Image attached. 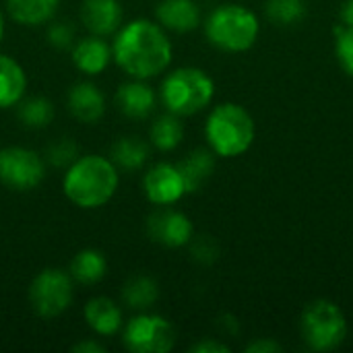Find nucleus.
I'll use <instances>...</instances> for the list:
<instances>
[{
	"label": "nucleus",
	"instance_id": "f257e3e1",
	"mask_svg": "<svg viewBox=\"0 0 353 353\" xmlns=\"http://www.w3.org/2000/svg\"><path fill=\"white\" fill-rule=\"evenodd\" d=\"M112 56L130 79H153L172 62V41L159 23L134 19L114 33Z\"/></svg>",
	"mask_w": 353,
	"mask_h": 353
},
{
	"label": "nucleus",
	"instance_id": "f03ea898",
	"mask_svg": "<svg viewBox=\"0 0 353 353\" xmlns=\"http://www.w3.org/2000/svg\"><path fill=\"white\" fill-rule=\"evenodd\" d=\"M118 168L101 155H83L66 168L62 190L79 209H99L112 201L118 190Z\"/></svg>",
	"mask_w": 353,
	"mask_h": 353
},
{
	"label": "nucleus",
	"instance_id": "7ed1b4c3",
	"mask_svg": "<svg viewBox=\"0 0 353 353\" xmlns=\"http://www.w3.org/2000/svg\"><path fill=\"white\" fill-rule=\"evenodd\" d=\"M205 137L209 149L219 157H238L254 141L252 116L238 103H219L207 118Z\"/></svg>",
	"mask_w": 353,
	"mask_h": 353
},
{
	"label": "nucleus",
	"instance_id": "20e7f679",
	"mask_svg": "<svg viewBox=\"0 0 353 353\" xmlns=\"http://www.w3.org/2000/svg\"><path fill=\"white\" fill-rule=\"evenodd\" d=\"M215 95L213 79L194 66H182L172 70L159 91V99L168 112L184 118L203 112Z\"/></svg>",
	"mask_w": 353,
	"mask_h": 353
},
{
	"label": "nucleus",
	"instance_id": "39448f33",
	"mask_svg": "<svg viewBox=\"0 0 353 353\" xmlns=\"http://www.w3.org/2000/svg\"><path fill=\"white\" fill-rule=\"evenodd\" d=\"M261 25L256 14L242 4H221L205 21L211 46L223 52H246L256 43Z\"/></svg>",
	"mask_w": 353,
	"mask_h": 353
},
{
	"label": "nucleus",
	"instance_id": "423d86ee",
	"mask_svg": "<svg viewBox=\"0 0 353 353\" xmlns=\"http://www.w3.org/2000/svg\"><path fill=\"white\" fill-rule=\"evenodd\" d=\"M300 335L312 352H333L347 337L345 314L331 300H314L300 316Z\"/></svg>",
	"mask_w": 353,
	"mask_h": 353
},
{
	"label": "nucleus",
	"instance_id": "0eeeda50",
	"mask_svg": "<svg viewBox=\"0 0 353 353\" xmlns=\"http://www.w3.org/2000/svg\"><path fill=\"white\" fill-rule=\"evenodd\" d=\"M70 273L62 269H43L29 285V304L41 319H56L72 304L74 288Z\"/></svg>",
	"mask_w": 353,
	"mask_h": 353
},
{
	"label": "nucleus",
	"instance_id": "6e6552de",
	"mask_svg": "<svg viewBox=\"0 0 353 353\" xmlns=\"http://www.w3.org/2000/svg\"><path fill=\"white\" fill-rule=\"evenodd\" d=\"M122 341L132 353H168L176 343V331L163 316L141 312L124 327Z\"/></svg>",
	"mask_w": 353,
	"mask_h": 353
},
{
	"label": "nucleus",
	"instance_id": "1a4fd4ad",
	"mask_svg": "<svg viewBox=\"0 0 353 353\" xmlns=\"http://www.w3.org/2000/svg\"><path fill=\"white\" fill-rule=\"evenodd\" d=\"M46 178V161L39 153L25 147L0 149V184L10 190L27 192Z\"/></svg>",
	"mask_w": 353,
	"mask_h": 353
},
{
	"label": "nucleus",
	"instance_id": "9d476101",
	"mask_svg": "<svg viewBox=\"0 0 353 353\" xmlns=\"http://www.w3.org/2000/svg\"><path fill=\"white\" fill-rule=\"evenodd\" d=\"M147 234L153 242L165 248H182L190 244V240L194 238V228L184 213L163 207L149 215Z\"/></svg>",
	"mask_w": 353,
	"mask_h": 353
},
{
	"label": "nucleus",
	"instance_id": "9b49d317",
	"mask_svg": "<svg viewBox=\"0 0 353 353\" xmlns=\"http://www.w3.org/2000/svg\"><path fill=\"white\" fill-rule=\"evenodd\" d=\"M143 190L149 203L157 207H170L186 194V186L178 165L174 163H155L143 178Z\"/></svg>",
	"mask_w": 353,
	"mask_h": 353
},
{
	"label": "nucleus",
	"instance_id": "f8f14e48",
	"mask_svg": "<svg viewBox=\"0 0 353 353\" xmlns=\"http://www.w3.org/2000/svg\"><path fill=\"white\" fill-rule=\"evenodd\" d=\"M70 58H72V64L77 66V70L87 77L101 74L114 60L112 46L103 37L93 35V33L87 37H81L72 43Z\"/></svg>",
	"mask_w": 353,
	"mask_h": 353
},
{
	"label": "nucleus",
	"instance_id": "ddd939ff",
	"mask_svg": "<svg viewBox=\"0 0 353 353\" xmlns=\"http://www.w3.org/2000/svg\"><path fill=\"white\" fill-rule=\"evenodd\" d=\"M122 4L120 0H83L81 2V21L89 33L108 37L122 27Z\"/></svg>",
	"mask_w": 353,
	"mask_h": 353
},
{
	"label": "nucleus",
	"instance_id": "4468645a",
	"mask_svg": "<svg viewBox=\"0 0 353 353\" xmlns=\"http://www.w3.org/2000/svg\"><path fill=\"white\" fill-rule=\"evenodd\" d=\"M157 103V95L151 85H147L143 79H132L128 83H122L116 91V105L126 118L145 120L153 114Z\"/></svg>",
	"mask_w": 353,
	"mask_h": 353
},
{
	"label": "nucleus",
	"instance_id": "2eb2a0df",
	"mask_svg": "<svg viewBox=\"0 0 353 353\" xmlns=\"http://www.w3.org/2000/svg\"><path fill=\"white\" fill-rule=\"evenodd\" d=\"M70 114L83 124H95L105 114V97L97 85L89 81L74 83L66 97Z\"/></svg>",
	"mask_w": 353,
	"mask_h": 353
},
{
	"label": "nucleus",
	"instance_id": "dca6fc26",
	"mask_svg": "<svg viewBox=\"0 0 353 353\" xmlns=\"http://www.w3.org/2000/svg\"><path fill=\"white\" fill-rule=\"evenodd\" d=\"M155 17L163 29L174 33H188L201 25V8L194 0H161Z\"/></svg>",
	"mask_w": 353,
	"mask_h": 353
},
{
	"label": "nucleus",
	"instance_id": "f3484780",
	"mask_svg": "<svg viewBox=\"0 0 353 353\" xmlns=\"http://www.w3.org/2000/svg\"><path fill=\"white\" fill-rule=\"evenodd\" d=\"M85 321L95 335L112 337L122 329V310L112 298L97 296L85 306Z\"/></svg>",
	"mask_w": 353,
	"mask_h": 353
},
{
	"label": "nucleus",
	"instance_id": "a211bd4d",
	"mask_svg": "<svg viewBox=\"0 0 353 353\" xmlns=\"http://www.w3.org/2000/svg\"><path fill=\"white\" fill-rule=\"evenodd\" d=\"M60 0H6L10 19L23 27L48 25L58 12Z\"/></svg>",
	"mask_w": 353,
	"mask_h": 353
},
{
	"label": "nucleus",
	"instance_id": "6ab92c4d",
	"mask_svg": "<svg viewBox=\"0 0 353 353\" xmlns=\"http://www.w3.org/2000/svg\"><path fill=\"white\" fill-rule=\"evenodd\" d=\"M25 89L27 74L23 66L14 58L0 54V110L17 105L25 97Z\"/></svg>",
	"mask_w": 353,
	"mask_h": 353
},
{
	"label": "nucleus",
	"instance_id": "aec40b11",
	"mask_svg": "<svg viewBox=\"0 0 353 353\" xmlns=\"http://www.w3.org/2000/svg\"><path fill=\"white\" fill-rule=\"evenodd\" d=\"M176 165H178V170L182 174V180H184V186H186V194L188 192H196L213 176L215 153L211 149H194L192 153H188Z\"/></svg>",
	"mask_w": 353,
	"mask_h": 353
},
{
	"label": "nucleus",
	"instance_id": "412c9836",
	"mask_svg": "<svg viewBox=\"0 0 353 353\" xmlns=\"http://www.w3.org/2000/svg\"><path fill=\"white\" fill-rule=\"evenodd\" d=\"M70 277L74 283L81 285H95L99 283L105 273H108V261L105 256L95 250V248H85L81 252L74 254L72 263H70Z\"/></svg>",
	"mask_w": 353,
	"mask_h": 353
},
{
	"label": "nucleus",
	"instance_id": "4be33fe9",
	"mask_svg": "<svg viewBox=\"0 0 353 353\" xmlns=\"http://www.w3.org/2000/svg\"><path fill=\"white\" fill-rule=\"evenodd\" d=\"M110 159L122 172H137L143 170L149 159V145L139 137H120L110 151Z\"/></svg>",
	"mask_w": 353,
	"mask_h": 353
},
{
	"label": "nucleus",
	"instance_id": "5701e85b",
	"mask_svg": "<svg viewBox=\"0 0 353 353\" xmlns=\"http://www.w3.org/2000/svg\"><path fill=\"white\" fill-rule=\"evenodd\" d=\"M159 300V285L153 277L137 275L122 288V302L137 312H147Z\"/></svg>",
	"mask_w": 353,
	"mask_h": 353
},
{
	"label": "nucleus",
	"instance_id": "b1692460",
	"mask_svg": "<svg viewBox=\"0 0 353 353\" xmlns=\"http://www.w3.org/2000/svg\"><path fill=\"white\" fill-rule=\"evenodd\" d=\"M149 139L155 149L174 151L184 139V124H182L180 116L168 112V114L155 118V122L151 124V130H149Z\"/></svg>",
	"mask_w": 353,
	"mask_h": 353
},
{
	"label": "nucleus",
	"instance_id": "393cba45",
	"mask_svg": "<svg viewBox=\"0 0 353 353\" xmlns=\"http://www.w3.org/2000/svg\"><path fill=\"white\" fill-rule=\"evenodd\" d=\"M17 114L23 126L27 128H46L54 120V103L48 97L33 95V97H23L17 103Z\"/></svg>",
	"mask_w": 353,
	"mask_h": 353
},
{
	"label": "nucleus",
	"instance_id": "a878e982",
	"mask_svg": "<svg viewBox=\"0 0 353 353\" xmlns=\"http://www.w3.org/2000/svg\"><path fill=\"white\" fill-rule=\"evenodd\" d=\"M308 8L304 0H267L265 14L279 27H294L306 17Z\"/></svg>",
	"mask_w": 353,
	"mask_h": 353
},
{
	"label": "nucleus",
	"instance_id": "bb28decb",
	"mask_svg": "<svg viewBox=\"0 0 353 353\" xmlns=\"http://www.w3.org/2000/svg\"><path fill=\"white\" fill-rule=\"evenodd\" d=\"M335 56L345 74L353 79V27L335 25Z\"/></svg>",
	"mask_w": 353,
	"mask_h": 353
},
{
	"label": "nucleus",
	"instance_id": "cd10ccee",
	"mask_svg": "<svg viewBox=\"0 0 353 353\" xmlns=\"http://www.w3.org/2000/svg\"><path fill=\"white\" fill-rule=\"evenodd\" d=\"M79 147L72 139L64 137L56 143H52L46 151V161L54 168H70L79 159Z\"/></svg>",
	"mask_w": 353,
	"mask_h": 353
},
{
	"label": "nucleus",
	"instance_id": "c85d7f7f",
	"mask_svg": "<svg viewBox=\"0 0 353 353\" xmlns=\"http://www.w3.org/2000/svg\"><path fill=\"white\" fill-rule=\"evenodd\" d=\"M48 41L58 48V50H70L72 43L77 41L74 37V27L68 23V21H50L48 25Z\"/></svg>",
	"mask_w": 353,
	"mask_h": 353
},
{
	"label": "nucleus",
	"instance_id": "c756f323",
	"mask_svg": "<svg viewBox=\"0 0 353 353\" xmlns=\"http://www.w3.org/2000/svg\"><path fill=\"white\" fill-rule=\"evenodd\" d=\"M190 252H192L194 261H199L203 265H211L219 256V246L211 236H201V238L190 240Z\"/></svg>",
	"mask_w": 353,
	"mask_h": 353
},
{
	"label": "nucleus",
	"instance_id": "7c9ffc66",
	"mask_svg": "<svg viewBox=\"0 0 353 353\" xmlns=\"http://www.w3.org/2000/svg\"><path fill=\"white\" fill-rule=\"evenodd\" d=\"M283 347L273 341V339H256L252 341L248 347H246V353H281Z\"/></svg>",
	"mask_w": 353,
	"mask_h": 353
},
{
	"label": "nucleus",
	"instance_id": "2f4dec72",
	"mask_svg": "<svg viewBox=\"0 0 353 353\" xmlns=\"http://www.w3.org/2000/svg\"><path fill=\"white\" fill-rule=\"evenodd\" d=\"M192 353H230V347L221 341H215V339H205L196 345L190 347Z\"/></svg>",
	"mask_w": 353,
	"mask_h": 353
},
{
	"label": "nucleus",
	"instance_id": "473e14b6",
	"mask_svg": "<svg viewBox=\"0 0 353 353\" xmlns=\"http://www.w3.org/2000/svg\"><path fill=\"white\" fill-rule=\"evenodd\" d=\"M72 352L74 353H103L105 352V347L99 343V341H81V343H77L74 347H72Z\"/></svg>",
	"mask_w": 353,
	"mask_h": 353
},
{
	"label": "nucleus",
	"instance_id": "72a5a7b5",
	"mask_svg": "<svg viewBox=\"0 0 353 353\" xmlns=\"http://www.w3.org/2000/svg\"><path fill=\"white\" fill-rule=\"evenodd\" d=\"M339 19H341V25L345 27H353V0H345L341 10H339Z\"/></svg>",
	"mask_w": 353,
	"mask_h": 353
},
{
	"label": "nucleus",
	"instance_id": "f704fd0d",
	"mask_svg": "<svg viewBox=\"0 0 353 353\" xmlns=\"http://www.w3.org/2000/svg\"><path fill=\"white\" fill-rule=\"evenodd\" d=\"M2 37H4V17L0 12V41H2Z\"/></svg>",
	"mask_w": 353,
	"mask_h": 353
}]
</instances>
